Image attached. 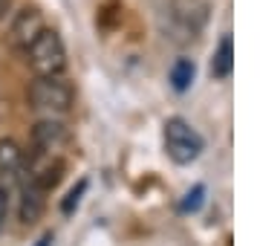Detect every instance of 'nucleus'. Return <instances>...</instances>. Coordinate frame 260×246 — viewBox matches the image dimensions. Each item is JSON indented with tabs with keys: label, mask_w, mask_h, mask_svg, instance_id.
Returning <instances> with one entry per match:
<instances>
[{
	"label": "nucleus",
	"mask_w": 260,
	"mask_h": 246,
	"mask_svg": "<svg viewBox=\"0 0 260 246\" xmlns=\"http://www.w3.org/2000/svg\"><path fill=\"white\" fill-rule=\"evenodd\" d=\"M162 145H165L168 160L177 162V165H191L205 151L203 133L197 131L188 119H182V116H171L165 122V128H162Z\"/></svg>",
	"instance_id": "obj_1"
},
{
	"label": "nucleus",
	"mask_w": 260,
	"mask_h": 246,
	"mask_svg": "<svg viewBox=\"0 0 260 246\" xmlns=\"http://www.w3.org/2000/svg\"><path fill=\"white\" fill-rule=\"evenodd\" d=\"M23 52L35 78H58L67 70V47L55 29H44Z\"/></svg>",
	"instance_id": "obj_2"
},
{
	"label": "nucleus",
	"mask_w": 260,
	"mask_h": 246,
	"mask_svg": "<svg viewBox=\"0 0 260 246\" xmlns=\"http://www.w3.org/2000/svg\"><path fill=\"white\" fill-rule=\"evenodd\" d=\"M26 102L32 110L47 113V119H55L61 113H70L75 104V90L64 78H35L26 90Z\"/></svg>",
	"instance_id": "obj_3"
},
{
	"label": "nucleus",
	"mask_w": 260,
	"mask_h": 246,
	"mask_svg": "<svg viewBox=\"0 0 260 246\" xmlns=\"http://www.w3.org/2000/svg\"><path fill=\"white\" fill-rule=\"evenodd\" d=\"M73 142L70 136V128L58 119H41V122L32 128V153H47V157H61L67 145Z\"/></svg>",
	"instance_id": "obj_4"
},
{
	"label": "nucleus",
	"mask_w": 260,
	"mask_h": 246,
	"mask_svg": "<svg viewBox=\"0 0 260 246\" xmlns=\"http://www.w3.org/2000/svg\"><path fill=\"white\" fill-rule=\"evenodd\" d=\"M23 174H26L29 186H35V189H41L47 194L64 177V160L61 157H47V153H32L26 160V165H23Z\"/></svg>",
	"instance_id": "obj_5"
},
{
	"label": "nucleus",
	"mask_w": 260,
	"mask_h": 246,
	"mask_svg": "<svg viewBox=\"0 0 260 246\" xmlns=\"http://www.w3.org/2000/svg\"><path fill=\"white\" fill-rule=\"evenodd\" d=\"M171 18L188 38H197V32L205 26L208 20V3L205 0H171L168 3Z\"/></svg>",
	"instance_id": "obj_6"
},
{
	"label": "nucleus",
	"mask_w": 260,
	"mask_h": 246,
	"mask_svg": "<svg viewBox=\"0 0 260 246\" xmlns=\"http://www.w3.org/2000/svg\"><path fill=\"white\" fill-rule=\"evenodd\" d=\"M47 29V23H44V15L35 9V6H26V9H20L18 15H15V20H12L9 26V44L15 49H26L32 41L41 35Z\"/></svg>",
	"instance_id": "obj_7"
},
{
	"label": "nucleus",
	"mask_w": 260,
	"mask_h": 246,
	"mask_svg": "<svg viewBox=\"0 0 260 246\" xmlns=\"http://www.w3.org/2000/svg\"><path fill=\"white\" fill-rule=\"evenodd\" d=\"M23 165H26V153L20 151V145L15 139H0V174L18 177L23 174Z\"/></svg>",
	"instance_id": "obj_8"
},
{
	"label": "nucleus",
	"mask_w": 260,
	"mask_h": 246,
	"mask_svg": "<svg viewBox=\"0 0 260 246\" xmlns=\"http://www.w3.org/2000/svg\"><path fill=\"white\" fill-rule=\"evenodd\" d=\"M44 206H47L44 191L26 182L23 191H20V220H23V223H35V220L44 214Z\"/></svg>",
	"instance_id": "obj_9"
},
{
	"label": "nucleus",
	"mask_w": 260,
	"mask_h": 246,
	"mask_svg": "<svg viewBox=\"0 0 260 246\" xmlns=\"http://www.w3.org/2000/svg\"><path fill=\"white\" fill-rule=\"evenodd\" d=\"M234 70V44H232V35H223L220 47L211 58V76L214 78H229Z\"/></svg>",
	"instance_id": "obj_10"
},
{
	"label": "nucleus",
	"mask_w": 260,
	"mask_h": 246,
	"mask_svg": "<svg viewBox=\"0 0 260 246\" xmlns=\"http://www.w3.org/2000/svg\"><path fill=\"white\" fill-rule=\"evenodd\" d=\"M194 76H197V64L191 58H177L174 67H171V73H168V81L171 87L177 90V93H185L188 87L194 84Z\"/></svg>",
	"instance_id": "obj_11"
},
{
	"label": "nucleus",
	"mask_w": 260,
	"mask_h": 246,
	"mask_svg": "<svg viewBox=\"0 0 260 246\" xmlns=\"http://www.w3.org/2000/svg\"><path fill=\"white\" fill-rule=\"evenodd\" d=\"M205 206V186H194V189L188 191L185 197H182V203H179V211H191V214H194V211H200V208Z\"/></svg>",
	"instance_id": "obj_12"
},
{
	"label": "nucleus",
	"mask_w": 260,
	"mask_h": 246,
	"mask_svg": "<svg viewBox=\"0 0 260 246\" xmlns=\"http://www.w3.org/2000/svg\"><path fill=\"white\" fill-rule=\"evenodd\" d=\"M84 191H87V180H81V182H78V186H75L73 191H70V194H67V200L61 203V208H64V214H70V211H73V208L78 206V203H81V194H84Z\"/></svg>",
	"instance_id": "obj_13"
},
{
	"label": "nucleus",
	"mask_w": 260,
	"mask_h": 246,
	"mask_svg": "<svg viewBox=\"0 0 260 246\" xmlns=\"http://www.w3.org/2000/svg\"><path fill=\"white\" fill-rule=\"evenodd\" d=\"M6 214H9V191H6V186H0V232H3Z\"/></svg>",
	"instance_id": "obj_14"
},
{
	"label": "nucleus",
	"mask_w": 260,
	"mask_h": 246,
	"mask_svg": "<svg viewBox=\"0 0 260 246\" xmlns=\"http://www.w3.org/2000/svg\"><path fill=\"white\" fill-rule=\"evenodd\" d=\"M49 243H52V235H44L41 240H38V246H49Z\"/></svg>",
	"instance_id": "obj_15"
},
{
	"label": "nucleus",
	"mask_w": 260,
	"mask_h": 246,
	"mask_svg": "<svg viewBox=\"0 0 260 246\" xmlns=\"http://www.w3.org/2000/svg\"><path fill=\"white\" fill-rule=\"evenodd\" d=\"M6 6H9V0H0V18H3V12H6Z\"/></svg>",
	"instance_id": "obj_16"
}]
</instances>
